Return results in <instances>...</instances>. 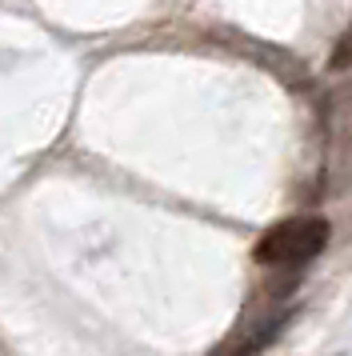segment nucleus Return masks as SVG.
Wrapping results in <instances>:
<instances>
[{
	"mask_svg": "<svg viewBox=\"0 0 352 356\" xmlns=\"http://www.w3.org/2000/svg\"><path fill=\"white\" fill-rule=\"evenodd\" d=\"M328 244V220L324 216H292L272 225L260 241H256L253 257L260 264H308L320 257V248Z\"/></svg>",
	"mask_w": 352,
	"mask_h": 356,
	"instance_id": "obj_1",
	"label": "nucleus"
},
{
	"mask_svg": "<svg viewBox=\"0 0 352 356\" xmlns=\"http://www.w3.org/2000/svg\"><path fill=\"white\" fill-rule=\"evenodd\" d=\"M285 324H288V312H285V316H276L272 324H264V328H260V332H253L248 340H240L237 348H228V353H216V356H256L260 348H264V344H272V340H276V332H280Z\"/></svg>",
	"mask_w": 352,
	"mask_h": 356,
	"instance_id": "obj_2",
	"label": "nucleus"
},
{
	"mask_svg": "<svg viewBox=\"0 0 352 356\" xmlns=\"http://www.w3.org/2000/svg\"><path fill=\"white\" fill-rule=\"evenodd\" d=\"M328 68H336V72H344V68H352V29L340 40H336L333 49V60H328Z\"/></svg>",
	"mask_w": 352,
	"mask_h": 356,
	"instance_id": "obj_3",
	"label": "nucleus"
}]
</instances>
